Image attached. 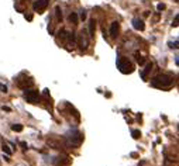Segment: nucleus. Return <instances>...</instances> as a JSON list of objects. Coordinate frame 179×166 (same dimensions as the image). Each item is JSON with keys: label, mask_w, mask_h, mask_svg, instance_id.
<instances>
[{"label": "nucleus", "mask_w": 179, "mask_h": 166, "mask_svg": "<svg viewBox=\"0 0 179 166\" xmlns=\"http://www.w3.org/2000/svg\"><path fill=\"white\" fill-rule=\"evenodd\" d=\"M175 82V78L171 73H162V75H158L154 79L151 80V85L154 87H159V89H166V87H171Z\"/></svg>", "instance_id": "1"}, {"label": "nucleus", "mask_w": 179, "mask_h": 166, "mask_svg": "<svg viewBox=\"0 0 179 166\" xmlns=\"http://www.w3.org/2000/svg\"><path fill=\"white\" fill-rule=\"evenodd\" d=\"M82 141H83V135H82L78 130H72L66 134V144L69 145L71 148L72 146H73V148H78Z\"/></svg>", "instance_id": "2"}, {"label": "nucleus", "mask_w": 179, "mask_h": 166, "mask_svg": "<svg viewBox=\"0 0 179 166\" xmlns=\"http://www.w3.org/2000/svg\"><path fill=\"white\" fill-rule=\"evenodd\" d=\"M117 68H119V71H120L121 73H124V75L131 73L133 71H134V66H133V64L130 62L129 59L121 58V57H119V58H117Z\"/></svg>", "instance_id": "3"}, {"label": "nucleus", "mask_w": 179, "mask_h": 166, "mask_svg": "<svg viewBox=\"0 0 179 166\" xmlns=\"http://www.w3.org/2000/svg\"><path fill=\"white\" fill-rule=\"evenodd\" d=\"M38 90H34V89H26V92H24V99L28 101V103H36L37 99H38Z\"/></svg>", "instance_id": "4"}, {"label": "nucleus", "mask_w": 179, "mask_h": 166, "mask_svg": "<svg viewBox=\"0 0 179 166\" xmlns=\"http://www.w3.org/2000/svg\"><path fill=\"white\" fill-rule=\"evenodd\" d=\"M78 44L80 47V49H86L87 45H89V35H86V31L82 30L80 34H79V38H78Z\"/></svg>", "instance_id": "5"}, {"label": "nucleus", "mask_w": 179, "mask_h": 166, "mask_svg": "<svg viewBox=\"0 0 179 166\" xmlns=\"http://www.w3.org/2000/svg\"><path fill=\"white\" fill-rule=\"evenodd\" d=\"M47 7H48V0H36V1H34V4H33L34 11H38L40 14L44 13Z\"/></svg>", "instance_id": "6"}, {"label": "nucleus", "mask_w": 179, "mask_h": 166, "mask_svg": "<svg viewBox=\"0 0 179 166\" xmlns=\"http://www.w3.org/2000/svg\"><path fill=\"white\" fill-rule=\"evenodd\" d=\"M119 30H120V24H119L117 21L112 23V25H110V35H112V38H117V35H119Z\"/></svg>", "instance_id": "7"}, {"label": "nucleus", "mask_w": 179, "mask_h": 166, "mask_svg": "<svg viewBox=\"0 0 179 166\" xmlns=\"http://www.w3.org/2000/svg\"><path fill=\"white\" fill-rule=\"evenodd\" d=\"M17 85L23 89H27V86H31L33 85V80L31 78H26V79H20V78H17Z\"/></svg>", "instance_id": "8"}, {"label": "nucleus", "mask_w": 179, "mask_h": 166, "mask_svg": "<svg viewBox=\"0 0 179 166\" xmlns=\"http://www.w3.org/2000/svg\"><path fill=\"white\" fill-rule=\"evenodd\" d=\"M133 27H134L136 30H138V31H144L145 24H144L143 20H140V18H134V20H133Z\"/></svg>", "instance_id": "9"}, {"label": "nucleus", "mask_w": 179, "mask_h": 166, "mask_svg": "<svg viewBox=\"0 0 179 166\" xmlns=\"http://www.w3.org/2000/svg\"><path fill=\"white\" fill-rule=\"evenodd\" d=\"M152 62H148L147 65H145V69H144L143 72H141V78H143V80H147V78H148V75H150V72L152 71Z\"/></svg>", "instance_id": "10"}, {"label": "nucleus", "mask_w": 179, "mask_h": 166, "mask_svg": "<svg viewBox=\"0 0 179 166\" xmlns=\"http://www.w3.org/2000/svg\"><path fill=\"white\" fill-rule=\"evenodd\" d=\"M65 42H68L69 45H75V44H76V34H75V32H68Z\"/></svg>", "instance_id": "11"}, {"label": "nucleus", "mask_w": 179, "mask_h": 166, "mask_svg": "<svg viewBox=\"0 0 179 166\" xmlns=\"http://www.w3.org/2000/svg\"><path fill=\"white\" fill-rule=\"evenodd\" d=\"M94 28H96V21L94 20H90V23H89V38H93L94 37Z\"/></svg>", "instance_id": "12"}, {"label": "nucleus", "mask_w": 179, "mask_h": 166, "mask_svg": "<svg viewBox=\"0 0 179 166\" xmlns=\"http://www.w3.org/2000/svg\"><path fill=\"white\" fill-rule=\"evenodd\" d=\"M66 35H68V31H66V30H64V28L58 32V38H59L61 41H65V40H66Z\"/></svg>", "instance_id": "13"}, {"label": "nucleus", "mask_w": 179, "mask_h": 166, "mask_svg": "<svg viewBox=\"0 0 179 166\" xmlns=\"http://www.w3.org/2000/svg\"><path fill=\"white\" fill-rule=\"evenodd\" d=\"M136 59H137V62H138L140 65H144V64H145V59H144V57L140 54V52H136Z\"/></svg>", "instance_id": "14"}, {"label": "nucleus", "mask_w": 179, "mask_h": 166, "mask_svg": "<svg viewBox=\"0 0 179 166\" xmlns=\"http://www.w3.org/2000/svg\"><path fill=\"white\" fill-rule=\"evenodd\" d=\"M68 20L71 23H73V24H78V14L76 13H71L69 17H68Z\"/></svg>", "instance_id": "15"}, {"label": "nucleus", "mask_w": 179, "mask_h": 166, "mask_svg": "<svg viewBox=\"0 0 179 166\" xmlns=\"http://www.w3.org/2000/svg\"><path fill=\"white\" fill-rule=\"evenodd\" d=\"M11 130L16 131V132H20V131H23V125L21 124H13L11 125Z\"/></svg>", "instance_id": "16"}, {"label": "nucleus", "mask_w": 179, "mask_h": 166, "mask_svg": "<svg viewBox=\"0 0 179 166\" xmlns=\"http://www.w3.org/2000/svg\"><path fill=\"white\" fill-rule=\"evenodd\" d=\"M1 149H3V152H4L6 155H11V149L9 148L7 144H3V145H1Z\"/></svg>", "instance_id": "17"}, {"label": "nucleus", "mask_w": 179, "mask_h": 166, "mask_svg": "<svg viewBox=\"0 0 179 166\" xmlns=\"http://www.w3.org/2000/svg\"><path fill=\"white\" fill-rule=\"evenodd\" d=\"M131 135H133V138H134V139H138V138H140V135H141V132H140L138 130H133V131H131Z\"/></svg>", "instance_id": "18"}, {"label": "nucleus", "mask_w": 179, "mask_h": 166, "mask_svg": "<svg viewBox=\"0 0 179 166\" xmlns=\"http://www.w3.org/2000/svg\"><path fill=\"white\" fill-rule=\"evenodd\" d=\"M55 13H57V18L61 21V20H62V11H61V8L58 7V6H57V8H55Z\"/></svg>", "instance_id": "19"}, {"label": "nucleus", "mask_w": 179, "mask_h": 166, "mask_svg": "<svg viewBox=\"0 0 179 166\" xmlns=\"http://www.w3.org/2000/svg\"><path fill=\"white\" fill-rule=\"evenodd\" d=\"M0 92L7 93V86H6V85H3V83H0Z\"/></svg>", "instance_id": "20"}, {"label": "nucleus", "mask_w": 179, "mask_h": 166, "mask_svg": "<svg viewBox=\"0 0 179 166\" xmlns=\"http://www.w3.org/2000/svg\"><path fill=\"white\" fill-rule=\"evenodd\" d=\"M157 8H158V11H162V10H165V8H166V6H165L164 3H159V4L157 6Z\"/></svg>", "instance_id": "21"}, {"label": "nucleus", "mask_w": 179, "mask_h": 166, "mask_svg": "<svg viewBox=\"0 0 179 166\" xmlns=\"http://www.w3.org/2000/svg\"><path fill=\"white\" fill-rule=\"evenodd\" d=\"M178 21H179V16L176 14L175 16V20H173V23H172V27H178Z\"/></svg>", "instance_id": "22"}, {"label": "nucleus", "mask_w": 179, "mask_h": 166, "mask_svg": "<svg viewBox=\"0 0 179 166\" xmlns=\"http://www.w3.org/2000/svg\"><path fill=\"white\" fill-rule=\"evenodd\" d=\"M85 18H86V13L82 11V13H80V20H85Z\"/></svg>", "instance_id": "23"}, {"label": "nucleus", "mask_w": 179, "mask_h": 166, "mask_svg": "<svg viewBox=\"0 0 179 166\" xmlns=\"http://www.w3.org/2000/svg\"><path fill=\"white\" fill-rule=\"evenodd\" d=\"M171 48H178V41H175V44H171Z\"/></svg>", "instance_id": "24"}, {"label": "nucleus", "mask_w": 179, "mask_h": 166, "mask_svg": "<svg viewBox=\"0 0 179 166\" xmlns=\"http://www.w3.org/2000/svg\"><path fill=\"white\" fill-rule=\"evenodd\" d=\"M3 110H4V111H10V107H7V106H3Z\"/></svg>", "instance_id": "25"}, {"label": "nucleus", "mask_w": 179, "mask_h": 166, "mask_svg": "<svg viewBox=\"0 0 179 166\" xmlns=\"http://www.w3.org/2000/svg\"><path fill=\"white\" fill-rule=\"evenodd\" d=\"M26 18H27V20H33V16L30 14V16H26Z\"/></svg>", "instance_id": "26"}, {"label": "nucleus", "mask_w": 179, "mask_h": 166, "mask_svg": "<svg viewBox=\"0 0 179 166\" xmlns=\"http://www.w3.org/2000/svg\"><path fill=\"white\" fill-rule=\"evenodd\" d=\"M23 146V148H27V144H26V142H21V144H20Z\"/></svg>", "instance_id": "27"}, {"label": "nucleus", "mask_w": 179, "mask_h": 166, "mask_svg": "<svg viewBox=\"0 0 179 166\" xmlns=\"http://www.w3.org/2000/svg\"><path fill=\"white\" fill-rule=\"evenodd\" d=\"M173 1H178V0H173Z\"/></svg>", "instance_id": "28"}]
</instances>
